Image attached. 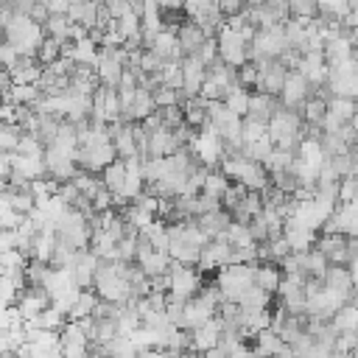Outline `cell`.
<instances>
[{
	"mask_svg": "<svg viewBox=\"0 0 358 358\" xmlns=\"http://www.w3.org/2000/svg\"><path fill=\"white\" fill-rule=\"evenodd\" d=\"M45 92L39 90V84H14V90H11V101L14 103H28V106H34L39 98H42Z\"/></svg>",
	"mask_w": 358,
	"mask_h": 358,
	"instance_id": "obj_15",
	"label": "cell"
},
{
	"mask_svg": "<svg viewBox=\"0 0 358 358\" xmlns=\"http://www.w3.org/2000/svg\"><path fill=\"white\" fill-rule=\"evenodd\" d=\"M101 179H103V185H106L112 193H120V190H123V182H126V159L117 157L115 162H109V165L101 171Z\"/></svg>",
	"mask_w": 358,
	"mask_h": 358,
	"instance_id": "obj_10",
	"label": "cell"
},
{
	"mask_svg": "<svg viewBox=\"0 0 358 358\" xmlns=\"http://www.w3.org/2000/svg\"><path fill=\"white\" fill-rule=\"evenodd\" d=\"M310 87H313V84H310L299 70H291L288 78H285V87H282V92H280L282 106H288V109H302V103L310 98V92H316V90H310Z\"/></svg>",
	"mask_w": 358,
	"mask_h": 358,
	"instance_id": "obj_5",
	"label": "cell"
},
{
	"mask_svg": "<svg viewBox=\"0 0 358 358\" xmlns=\"http://www.w3.org/2000/svg\"><path fill=\"white\" fill-rule=\"evenodd\" d=\"M255 274H257V263H227L224 268H218L221 296L232 299V302H241L246 288L255 285Z\"/></svg>",
	"mask_w": 358,
	"mask_h": 358,
	"instance_id": "obj_2",
	"label": "cell"
},
{
	"mask_svg": "<svg viewBox=\"0 0 358 358\" xmlns=\"http://www.w3.org/2000/svg\"><path fill=\"white\" fill-rule=\"evenodd\" d=\"M62 48H64V42L48 34V36H45V42H42V48L36 50V62H39V64H45V67H48V64H53L56 59H62Z\"/></svg>",
	"mask_w": 358,
	"mask_h": 358,
	"instance_id": "obj_13",
	"label": "cell"
},
{
	"mask_svg": "<svg viewBox=\"0 0 358 358\" xmlns=\"http://www.w3.org/2000/svg\"><path fill=\"white\" fill-rule=\"evenodd\" d=\"M249 39L238 31V28H232L229 22L218 31V48H221V59L227 62V64H232V67H243L246 62H249Z\"/></svg>",
	"mask_w": 358,
	"mask_h": 358,
	"instance_id": "obj_3",
	"label": "cell"
},
{
	"mask_svg": "<svg viewBox=\"0 0 358 358\" xmlns=\"http://www.w3.org/2000/svg\"><path fill=\"white\" fill-rule=\"evenodd\" d=\"M196 221H199V227H201L210 238H218V235L227 232V227H229V221H232V213H229L227 207H218V210H210V213L196 215Z\"/></svg>",
	"mask_w": 358,
	"mask_h": 358,
	"instance_id": "obj_8",
	"label": "cell"
},
{
	"mask_svg": "<svg viewBox=\"0 0 358 358\" xmlns=\"http://www.w3.org/2000/svg\"><path fill=\"white\" fill-rule=\"evenodd\" d=\"M196 56H199L204 64H213V62L221 56V48H218V36H207V39H204V45L199 48V53H196Z\"/></svg>",
	"mask_w": 358,
	"mask_h": 358,
	"instance_id": "obj_16",
	"label": "cell"
},
{
	"mask_svg": "<svg viewBox=\"0 0 358 358\" xmlns=\"http://www.w3.org/2000/svg\"><path fill=\"white\" fill-rule=\"evenodd\" d=\"M98 266H101V257H98L92 249H81V255H78L76 266L70 268V271H73V280H76L81 288H95Z\"/></svg>",
	"mask_w": 358,
	"mask_h": 358,
	"instance_id": "obj_6",
	"label": "cell"
},
{
	"mask_svg": "<svg viewBox=\"0 0 358 358\" xmlns=\"http://www.w3.org/2000/svg\"><path fill=\"white\" fill-rule=\"evenodd\" d=\"M45 36H48L45 25L36 22V20H31L28 14H17V11H14L11 22L6 25V39H8L11 45H17V50H20L22 56H36V50H39L42 42H45Z\"/></svg>",
	"mask_w": 358,
	"mask_h": 358,
	"instance_id": "obj_1",
	"label": "cell"
},
{
	"mask_svg": "<svg viewBox=\"0 0 358 358\" xmlns=\"http://www.w3.org/2000/svg\"><path fill=\"white\" fill-rule=\"evenodd\" d=\"M352 291H358V280H355V288H352Z\"/></svg>",
	"mask_w": 358,
	"mask_h": 358,
	"instance_id": "obj_19",
	"label": "cell"
},
{
	"mask_svg": "<svg viewBox=\"0 0 358 358\" xmlns=\"http://www.w3.org/2000/svg\"><path fill=\"white\" fill-rule=\"evenodd\" d=\"M255 282L266 291H277L280 282H282V266L274 263V260H266V263H257V274H255Z\"/></svg>",
	"mask_w": 358,
	"mask_h": 358,
	"instance_id": "obj_9",
	"label": "cell"
},
{
	"mask_svg": "<svg viewBox=\"0 0 358 358\" xmlns=\"http://www.w3.org/2000/svg\"><path fill=\"white\" fill-rule=\"evenodd\" d=\"M70 25H73V20H70L67 14H50L48 22H45V31H48L50 36L67 42V39H70Z\"/></svg>",
	"mask_w": 358,
	"mask_h": 358,
	"instance_id": "obj_14",
	"label": "cell"
},
{
	"mask_svg": "<svg viewBox=\"0 0 358 358\" xmlns=\"http://www.w3.org/2000/svg\"><path fill=\"white\" fill-rule=\"evenodd\" d=\"M20 246V232L17 229H3V235H0V249L6 252V249H17Z\"/></svg>",
	"mask_w": 358,
	"mask_h": 358,
	"instance_id": "obj_18",
	"label": "cell"
},
{
	"mask_svg": "<svg viewBox=\"0 0 358 358\" xmlns=\"http://www.w3.org/2000/svg\"><path fill=\"white\" fill-rule=\"evenodd\" d=\"M224 101H227V106H229L235 115L246 117V115H249V103H252V92H246L243 84H235V87H229V92H227Z\"/></svg>",
	"mask_w": 358,
	"mask_h": 358,
	"instance_id": "obj_11",
	"label": "cell"
},
{
	"mask_svg": "<svg viewBox=\"0 0 358 358\" xmlns=\"http://www.w3.org/2000/svg\"><path fill=\"white\" fill-rule=\"evenodd\" d=\"M98 299H101V294H98V291H92V288H81V294H78L76 305L70 308V319H84V316H92V310H95Z\"/></svg>",
	"mask_w": 358,
	"mask_h": 358,
	"instance_id": "obj_12",
	"label": "cell"
},
{
	"mask_svg": "<svg viewBox=\"0 0 358 358\" xmlns=\"http://www.w3.org/2000/svg\"><path fill=\"white\" fill-rule=\"evenodd\" d=\"M0 56H3V67H8V70H11V67L17 64V59H20L22 53L17 50V45H11V42L6 39V45L0 48Z\"/></svg>",
	"mask_w": 358,
	"mask_h": 358,
	"instance_id": "obj_17",
	"label": "cell"
},
{
	"mask_svg": "<svg viewBox=\"0 0 358 358\" xmlns=\"http://www.w3.org/2000/svg\"><path fill=\"white\" fill-rule=\"evenodd\" d=\"M171 296L176 299H190L199 294V285H201V271L196 266H187V263H179V260H171Z\"/></svg>",
	"mask_w": 358,
	"mask_h": 358,
	"instance_id": "obj_4",
	"label": "cell"
},
{
	"mask_svg": "<svg viewBox=\"0 0 358 358\" xmlns=\"http://www.w3.org/2000/svg\"><path fill=\"white\" fill-rule=\"evenodd\" d=\"M176 36H179V45H182V53L190 56V53H199V48H201L204 39H207V31H204L196 20H187V22L179 25Z\"/></svg>",
	"mask_w": 358,
	"mask_h": 358,
	"instance_id": "obj_7",
	"label": "cell"
}]
</instances>
